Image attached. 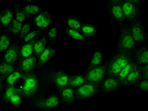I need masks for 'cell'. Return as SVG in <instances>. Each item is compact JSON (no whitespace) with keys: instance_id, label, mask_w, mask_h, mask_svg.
Masks as SVG:
<instances>
[{"instance_id":"9c48e42d","label":"cell","mask_w":148,"mask_h":111,"mask_svg":"<svg viewBox=\"0 0 148 111\" xmlns=\"http://www.w3.org/2000/svg\"><path fill=\"white\" fill-rule=\"evenodd\" d=\"M38 59L36 56H30L29 57L24 58L20 60L19 68L23 73H29L34 70L37 65Z\"/></svg>"},{"instance_id":"52a82bcc","label":"cell","mask_w":148,"mask_h":111,"mask_svg":"<svg viewBox=\"0 0 148 111\" xmlns=\"http://www.w3.org/2000/svg\"><path fill=\"white\" fill-rule=\"evenodd\" d=\"M142 79L143 78H142V73H141V69L139 68L138 64L136 63L133 67V68H132L131 71H130V72L129 73V74L121 82V84L124 86L136 84L138 82L141 81Z\"/></svg>"},{"instance_id":"ffe728a7","label":"cell","mask_w":148,"mask_h":111,"mask_svg":"<svg viewBox=\"0 0 148 111\" xmlns=\"http://www.w3.org/2000/svg\"><path fill=\"white\" fill-rule=\"evenodd\" d=\"M16 71V67L14 64H9L6 62H2L0 63V82L3 81L11 73Z\"/></svg>"},{"instance_id":"f1b7e54d","label":"cell","mask_w":148,"mask_h":111,"mask_svg":"<svg viewBox=\"0 0 148 111\" xmlns=\"http://www.w3.org/2000/svg\"><path fill=\"white\" fill-rule=\"evenodd\" d=\"M19 92L20 93V89L16 88V86L8 85V87L5 89V92L3 95V100L5 102H10V99L11 96L14 94Z\"/></svg>"},{"instance_id":"d590c367","label":"cell","mask_w":148,"mask_h":111,"mask_svg":"<svg viewBox=\"0 0 148 111\" xmlns=\"http://www.w3.org/2000/svg\"><path fill=\"white\" fill-rule=\"evenodd\" d=\"M41 34V30H34L33 31H30L24 37L23 39V42L25 43V42H30V41L33 40V39L37 38V36Z\"/></svg>"},{"instance_id":"5b68a950","label":"cell","mask_w":148,"mask_h":111,"mask_svg":"<svg viewBox=\"0 0 148 111\" xmlns=\"http://www.w3.org/2000/svg\"><path fill=\"white\" fill-rule=\"evenodd\" d=\"M99 90V84L86 82L75 90V96L78 99H85L94 96Z\"/></svg>"},{"instance_id":"277c9868","label":"cell","mask_w":148,"mask_h":111,"mask_svg":"<svg viewBox=\"0 0 148 111\" xmlns=\"http://www.w3.org/2000/svg\"><path fill=\"white\" fill-rule=\"evenodd\" d=\"M107 68H108V64H105L104 65L97 66L88 70L84 75L86 82L97 84L101 83L106 74Z\"/></svg>"},{"instance_id":"d4e9b609","label":"cell","mask_w":148,"mask_h":111,"mask_svg":"<svg viewBox=\"0 0 148 111\" xmlns=\"http://www.w3.org/2000/svg\"><path fill=\"white\" fill-rule=\"evenodd\" d=\"M65 32L67 35L69 36L71 38H72L73 39H74V40L79 41V42H87L86 37L84 36V35L81 32H79V30H74V29L70 28V27H67L65 29Z\"/></svg>"},{"instance_id":"44dd1931","label":"cell","mask_w":148,"mask_h":111,"mask_svg":"<svg viewBox=\"0 0 148 111\" xmlns=\"http://www.w3.org/2000/svg\"><path fill=\"white\" fill-rule=\"evenodd\" d=\"M14 13L11 9L6 8L0 12V23L4 26H8L14 19Z\"/></svg>"},{"instance_id":"ba28073f","label":"cell","mask_w":148,"mask_h":111,"mask_svg":"<svg viewBox=\"0 0 148 111\" xmlns=\"http://www.w3.org/2000/svg\"><path fill=\"white\" fill-rule=\"evenodd\" d=\"M122 11L125 19L132 22L136 18L138 14V8L136 4L129 2H123L121 5Z\"/></svg>"},{"instance_id":"83f0119b","label":"cell","mask_w":148,"mask_h":111,"mask_svg":"<svg viewBox=\"0 0 148 111\" xmlns=\"http://www.w3.org/2000/svg\"><path fill=\"white\" fill-rule=\"evenodd\" d=\"M22 22H19L18 21H17L16 18L13 19L11 22V23L10 25H8V26H5L6 27V30L8 31V32L11 33L13 34H18L20 33V30L22 29Z\"/></svg>"},{"instance_id":"30bf717a","label":"cell","mask_w":148,"mask_h":111,"mask_svg":"<svg viewBox=\"0 0 148 111\" xmlns=\"http://www.w3.org/2000/svg\"><path fill=\"white\" fill-rule=\"evenodd\" d=\"M59 102L60 101H59V96L57 95L53 94L39 101V103L37 104V106L45 110H49L57 108L59 106Z\"/></svg>"},{"instance_id":"d6986e66","label":"cell","mask_w":148,"mask_h":111,"mask_svg":"<svg viewBox=\"0 0 148 111\" xmlns=\"http://www.w3.org/2000/svg\"><path fill=\"white\" fill-rule=\"evenodd\" d=\"M61 99L66 104H71L75 100V91L73 88L67 86L60 91Z\"/></svg>"},{"instance_id":"74e56055","label":"cell","mask_w":148,"mask_h":111,"mask_svg":"<svg viewBox=\"0 0 148 111\" xmlns=\"http://www.w3.org/2000/svg\"><path fill=\"white\" fill-rule=\"evenodd\" d=\"M136 87L141 90L148 92V79H144L143 80H141L136 84Z\"/></svg>"},{"instance_id":"836d02e7","label":"cell","mask_w":148,"mask_h":111,"mask_svg":"<svg viewBox=\"0 0 148 111\" xmlns=\"http://www.w3.org/2000/svg\"><path fill=\"white\" fill-rule=\"evenodd\" d=\"M66 22H67L68 27L74 29V30H80L82 25V23L81 22V21L76 18H68Z\"/></svg>"},{"instance_id":"1f68e13d","label":"cell","mask_w":148,"mask_h":111,"mask_svg":"<svg viewBox=\"0 0 148 111\" xmlns=\"http://www.w3.org/2000/svg\"><path fill=\"white\" fill-rule=\"evenodd\" d=\"M14 10H15L16 19L19 22H22V23L25 22L27 17L26 14H25L24 10L21 8L20 4H16V5H14Z\"/></svg>"},{"instance_id":"f35d334b","label":"cell","mask_w":148,"mask_h":111,"mask_svg":"<svg viewBox=\"0 0 148 111\" xmlns=\"http://www.w3.org/2000/svg\"><path fill=\"white\" fill-rule=\"evenodd\" d=\"M57 33H58L57 28H56V27H52L51 30H49L48 34H47L49 40L51 41L53 40V39H55L56 37L57 36Z\"/></svg>"},{"instance_id":"7c38bea8","label":"cell","mask_w":148,"mask_h":111,"mask_svg":"<svg viewBox=\"0 0 148 111\" xmlns=\"http://www.w3.org/2000/svg\"><path fill=\"white\" fill-rule=\"evenodd\" d=\"M19 56V48L17 43H14L5 51L3 59L5 62L9 64H14Z\"/></svg>"},{"instance_id":"f546056e","label":"cell","mask_w":148,"mask_h":111,"mask_svg":"<svg viewBox=\"0 0 148 111\" xmlns=\"http://www.w3.org/2000/svg\"><path fill=\"white\" fill-rule=\"evenodd\" d=\"M135 64H136V62H133V60L132 61V62H130V63H128V64L123 67L122 69H121V71L119 73V74L117 75L116 78L121 82L126 78V76H127L128 74H129V73L130 72V71L132 70V68H133V67L134 66Z\"/></svg>"},{"instance_id":"8d00e7d4","label":"cell","mask_w":148,"mask_h":111,"mask_svg":"<svg viewBox=\"0 0 148 111\" xmlns=\"http://www.w3.org/2000/svg\"><path fill=\"white\" fill-rule=\"evenodd\" d=\"M30 26L28 23H25L23 25H22V29L20 30V33H19V39H23L24 37L29 32H30Z\"/></svg>"},{"instance_id":"ac0fdd59","label":"cell","mask_w":148,"mask_h":111,"mask_svg":"<svg viewBox=\"0 0 148 111\" xmlns=\"http://www.w3.org/2000/svg\"><path fill=\"white\" fill-rule=\"evenodd\" d=\"M36 40L37 39L36 38V39H33V40L30 41V42H25L22 46V47L19 50V56H20L21 59L32 56V54L34 53V44L36 42Z\"/></svg>"},{"instance_id":"60d3db41","label":"cell","mask_w":148,"mask_h":111,"mask_svg":"<svg viewBox=\"0 0 148 111\" xmlns=\"http://www.w3.org/2000/svg\"><path fill=\"white\" fill-rule=\"evenodd\" d=\"M108 1L110 2V3H123V0H108Z\"/></svg>"},{"instance_id":"4316f807","label":"cell","mask_w":148,"mask_h":111,"mask_svg":"<svg viewBox=\"0 0 148 111\" xmlns=\"http://www.w3.org/2000/svg\"><path fill=\"white\" fill-rule=\"evenodd\" d=\"M24 75L22 72H20L18 71H15L9 75L7 78H6V82H7L8 85L15 86L16 82L18 81V79H23Z\"/></svg>"},{"instance_id":"d6a6232c","label":"cell","mask_w":148,"mask_h":111,"mask_svg":"<svg viewBox=\"0 0 148 111\" xmlns=\"http://www.w3.org/2000/svg\"><path fill=\"white\" fill-rule=\"evenodd\" d=\"M10 45V38L7 34L0 35V53L5 52Z\"/></svg>"},{"instance_id":"8992f818","label":"cell","mask_w":148,"mask_h":111,"mask_svg":"<svg viewBox=\"0 0 148 111\" xmlns=\"http://www.w3.org/2000/svg\"><path fill=\"white\" fill-rule=\"evenodd\" d=\"M130 28L131 30L132 36L136 44H141L146 41L147 36L139 19H134L132 21L131 26Z\"/></svg>"},{"instance_id":"e0dca14e","label":"cell","mask_w":148,"mask_h":111,"mask_svg":"<svg viewBox=\"0 0 148 111\" xmlns=\"http://www.w3.org/2000/svg\"><path fill=\"white\" fill-rule=\"evenodd\" d=\"M135 62L138 65H144L148 64V48L146 47H141L134 53Z\"/></svg>"},{"instance_id":"603a6c76","label":"cell","mask_w":148,"mask_h":111,"mask_svg":"<svg viewBox=\"0 0 148 111\" xmlns=\"http://www.w3.org/2000/svg\"><path fill=\"white\" fill-rule=\"evenodd\" d=\"M86 82V79L84 76L82 75H76V76H69L68 86L73 88H76L79 86L82 85Z\"/></svg>"},{"instance_id":"cb8c5ba5","label":"cell","mask_w":148,"mask_h":111,"mask_svg":"<svg viewBox=\"0 0 148 111\" xmlns=\"http://www.w3.org/2000/svg\"><path fill=\"white\" fill-rule=\"evenodd\" d=\"M80 31L86 38H92L96 34V29L95 26L90 24H82Z\"/></svg>"},{"instance_id":"6da1fadb","label":"cell","mask_w":148,"mask_h":111,"mask_svg":"<svg viewBox=\"0 0 148 111\" xmlns=\"http://www.w3.org/2000/svg\"><path fill=\"white\" fill-rule=\"evenodd\" d=\"M133 61L131 52L118 51L116 55L108 63L106 76L116 77L123 67Z\"/></svg>"},{"instance_id":"7a4b0ae2","label":"cell","mask_w":148,"mask_h":111,"mask_svg":"<svg viewBox=\"0 0 148 111\" xmlns=\"http://www.w3.org/2000/svg\"><path fill=\"white\" fill-rule=\"evenodd\" d=\"M23 84L19 88L20 94L25 97L35 95L39 90V80L35 73H29L24 75Z\"/></svg>"},{"instance_id":"2e32d148","label":"cell","mask_w":148,"mask_h":111,"mask_svg":"<svg viewBox=\"0 0 148 111\" xmlns=\"http://www.w3.org/2000/svg\"><path fill=\"white\" fill-rule=\"evenodd\" d=\"M34 22H35L36 25L39 28H47L51 23V14L47 10L42 12L36 16L35 18H34Z\"/></svg>"},{"instance_id":"b9f144b4","label":"cell","mask_w":148,"mask_h":111,"mask_svg":"<svg viewBox=\"0 0 148 111\" xmlns=\"http://www.w3.org/2000/svg\"><path fill=\"white\" fill-rule=\"evenodd\" d=\"M124 1H125V2H132V3H134V4H136V5H138V4H139V2L141 0H124Z\"/></svg>"},{"instance_id":"3957f363","label":"cell","mask_w":148,"mask_h":111,"mask_svg":"<svg viewBox=\"0 0 148 111\" xmlns=\"http://www.w3.org/2000/svg\"><path fill=\"white\" fill-rule=\"evenodd\" d=\"M136 44L130 28L128 27H122L119 39L118 51L131 52L135 49Z\"/></svg>"},{"instance_id":"4dcf8cb0","label":"cell","mask_w":148,"mask_h":111,"mask_svg":"<svg viewBox=\"0 0 148 111\" xmlns=\"http://www.w3.org/2000/svg\"><path fill=\"white\" fill-rule=\"evenodd\" d=\"M22 10H24L27 17H32L39 14L40 8L36 5H27L22 8Z\"/></svg>"},{"instance_id":"9a60e30c","label":"cell","mask_w":148,"mask_h":111,"mask_svg":"<svg viewBox=\"0 0 148 111\" xmlns=\"http://www.w3.org/2000/svg\"><path fill=\"white\" fill-rule=\"evenodd\" d=\"M56 53V51L54 48L52 47H46L45 49V51L39 55V59H38V62H37V67L38 69H40L41 67H42L48 61L51 60L54 56Z\"/></svg>"},{"instance_id":"4fadbf2b","label":"cell","mask_w":148,"mask_h":111,"mask_svg":"<svg viewBox=\"0 0 148 111\" xmlns=\"http://www.w3.org/2000/svg\"><path fill=\"white\" fill-rule=\"evenodd\" d=\"M121 5L122 4L110 3L109 6L110 14L112 16L113 19L119 25H121L125 19L123 14Z\"/></svg>"},{"instance_id":"ab89813d","label":"cell","mask_w":148,"mask_h":111,"mask_svg":"<svg viewBox=\"0 0 148 111\" xmlns=\"http://www.w3.org/2000/svg\"><path fill=\"white\" fill-rule=\"evenodd\" d=\"M142 78L145 79H148V64H144L141 68Z\"/></svg>"},{"instance_id":"5bb4252c","label":"cell","mask_w":148,"mask_h":111,"mask_svg":"<svg viewBox=\"0 0 148 111\" xmlns=\"http://www.w3.org/2000/svg\"><path fill=\"white\" fill-rule=\"evenodd\" d=\"M122 86L121 82L116 77L108 76V79L104 80L101 84L102 90L106 92H110L116 90V89L119 88Z\"/></svg>"},{"instance_id":"7402d4cb","label":"cell","mask_w":148,"mask_h":111,"mask_svg":"<svg viewBox=\"0 0 148 111\" xmlns=\"http://www.w3.org/2000/svg\"><path fill=\"white\" fill-rule=\"evenodd\" d=\"M47 39L45 36L42 37L40 39L36 40L34 47V53L36 57H39V55L45 51L47 47Z\"/></svg>"},{"instance_id":"e575fe53","label":"cell","mask_w":148,"mask_h":111,"mask_svg":"<svg viewBox=\"0 0 148 111\" xmlns=\"http://www.w3.org/2000/svg\"><path fill=\"white\" fill-rule=\"evenodd\" d=\"M22 96L19 92H16L11 96L10 99V102L15 108H19L21 104H22Z\"/></svg>"},{"instance_id":"8fae6325","label":"cell","mask_w":148,"mask_h":111,"mask_svg":"<svg viewBox=\"0 0 148 111\" xmlns=\"http://www.w3.org/2000/svg\"><path fill=\"white\" fill-rule=\"evenodd\" d=\"M55 86L59 91H61L64 88L68 86V81H69V76L62 70H59L57 72L55 73L53 78Z\"/></svg>"},{"instance_id":"7bdbcfd3","label":"cell","mask_w":148,"mask_h":111,"mask_svg":"<svg viewBox=\"0 0 148 111\" xmlns=\"http://www.w3.org/2000/svg\"><path fill=\"white\" fill-rule=\"evenodd\" d=\"M2 82H0V98H1V96H2Z\"/></svg>"},{"instance_id":"484cf974","label":"cell","mask_w":148,"mask_h":111,"mask_svg":"<svg viewBox=\"0 0 148 111\" xmlns=\"http://www.w3.org/2000/svg\"><path fill=\"white\" fill-rule=\"evenodd\" d=\"M101 62H102V54H101V51H95L92 58H91V60L90 62L89 66H88L87 71L91 69V68H93L95 67H97V66H99Z\"/></svg>"}]
</instances>
